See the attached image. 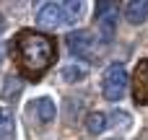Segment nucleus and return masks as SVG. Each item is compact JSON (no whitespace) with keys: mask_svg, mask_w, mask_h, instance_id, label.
Wrapping results in <instances>:
<instances>
[{"mask_svg":"<svg viewBox=\"0 0 148 140\" xmlns=\"http://www.w3.org/2000/svg\"><path fill=\"white\" fill-rule=\"evenodd\" d=\"M16 52L29 73H42L52 65L55 60V42L39 31H21L16 39Z\"/></svg>","mask_w":148,"mask_h":140,"instance_id":"obj_1","label":"nucleus"},{"mask_svg":"<svg viewBox=\"0 0 148 140\" xmlns=\"http://www.w3.org/2000/svg\"><path fill=\"white\" fill-rule=\"evenodd\" d=\"M127 83H130V75L122 65H109L104 70V78H101V96L107 101H120L127 91Z\"/></svg>","mask_w":148,"mask_h":140,"instance_id":"obj_2","label":"nucleus"},{"mask_svg":"<svg viewBox=\"0 0 148 140\" xmlns=\"http://www.w3.org/2000/svg\"><path fill=\"white\" fill-rule=\"evenodd\" d=\"M117 13H120L117 3H112V0L96 3V29H99L104 42H109L114 36V31H117Z\"/></svg>","mask_w":148,"mask_h":140,"instance_id":"obj_3","label":"nucleus"},{"mask_svg":"<svg viewBox=\"0 0 148 140\" xmlns=\"http://www.w3.org/2000/svg\"><path fill=\"white\" fill-rule=\"evenodd\" d=\"M68 49L70 55L75 57H83V60H91L96 55V36L86 29H78V31H70L68 34Z\"/></svg>","mask_w":148,"mask_h":140,"instance_id":"obj_4","label":"nucleus"},{"mask_svg":"<svg viewBox=\"0 0 148 140\" xmlns=\"http://www.w3.org/2000/svg\"><path fill=\"white\" fill-rule=\"evenodd\" d=\"M36 26L44 31H55L60 26H65L62 21V3H42L36 8Z\"/></svg>","mask_w":148,"mask_h":140,"instance_id":"obj_5","label":"nucleus"},{"mask_svg":"<svg viewBox=\"0 0 148 140\" xmlns=\"http://www.w3.org/2000/svg\"><path fill=\"white\" fill-rule=\"evenodd\" d=\"M133 96L135 104L148 107V60H140L133 73Z\"/></svg>","mask_w":148,"mask_h":140,"instance_id":"obj_6","label":"nucleus"},{"mask_svg":"<svg viewBox=\"0 0 148 140\" xmlns=\"http://www.w3.org/2000/svg\"><path fill=\"white\" fill-rule=\"evenodd\" d=\"M122 16L127 18V23L140 26L148 21V0H127L122 5Z\"/></svg>","mask_w":148,"mask_h":140,"instance_id":"obj_7","label":"nucleus"},{"mask_svg":"<svg viewBox=\"0 0 148 140\" xmlns=\"http://www.w3.org/2000/svg\"><path fill=\"white\" fill-rule=\"evenodd\" d=\"M60 78L65 83H81L88 78V65L86 62H68L60 68Z\"/></svg>","mask_w":148,"mask_h":140,"instance_id":"obj_8","label":"nucleus"},{"mask_svg":"<svg viewBox=\"0 0 148 140\" xmlns=\"http://www.w3.org/2000/svg\"><path fill=\"white\" fill-rule=\"evenodd\" d=\"M34 109H36V117H39V122H55V117H57V107H55V101L49 99V96H42V99H36L34 101Z\"/></svg>","mask_w":148,"mask_h":140,"instance_id":"obj_9","label":"nucleus"},{"mask_svg":"<svg viewBox=\"0 0 148 140\" xmlns=\"http://www.w3.org/2000/svg\"><path fill=\"white\" fill-rule=\"evenodd\" d=\"M83 3L81 0H68V3H62V21H65V26H75L78 21H81V16H83Z\"/></svg>","mask_w":148,"mask_h":140,"instance_id":"obj_10","label":"nucleus"},{"mask_svg":"<svg viewBox=\"0 0 148 140\" xmlns=\"http://www.w3.org/2000/svg\"><path fill=\"white\" fill-rule=\"evenodd\" d=\"M107 127H109V114H104V112H88L86 114V130L91 135H99Z\"/></svg>","mask_w":148,"mask_h":140,"instance_id":"obj_11","label":"nucleus"},{"mask_svg":"<svg viewBox=\"0 0 148 140\" xmlns=\"http://www.w3.org/2000/svg\"><path fill=\"white\" fill-rule=\"evenodd\" d=\"M0 140H13V114L8 107H0Z\"/></svg>","mask_w":148,"mask_h":140,"instance_id":"obj_12","label":"nucleus"},{"mask_svg":"<svg viewBox=\"0 0 148 140\" xmlns=\"http://www.w3.org/2000/svg\"><path fill=\"white\" fill-rule=\"evenodd\" d=\"M109 117H112V120H109V125H114V127L120 125V127H125V130L130 127V114H127V112H112Z\"/></svg>","mask_w":148,"mask_h":140,"instance_id":"obj_13","label":"nucleus"},{"mask_svg":"<svg viewBox=\"0 0 148 140\" xmlns=\"http://www.w3.org/2000/svg\"><path fill=\"white\" fill-rule=\"evenodd\" d=\"M0 31H3V21H0Z\"/></svg>","mask_w":148,"mask_h":140,"instance_id":"obj_14","label":"nucleus"},{"mask_svg":"<svg viewBox=\"0 0 148 140\" xmlns=\"http://www.w3.org/2000/svg\"><path fill=\"white\" fill-rule=\"evenodd\" d=\"M0 55H3V47H0Z\"/></svg>","mask_w":148,"mask_h":140,"instance_id":"obj_15","label":"nucleus"},{"mask_svg":"<svg viewBox=\"0 0 148 140\" xmlns=\"http://www.w3.org/2000/svg\"><path fill=\"white\" fill-rule=\"evenodd\" d=\"M112 140H117V138H112Z\"/></svg>","mask_w":148,"mask_h":140,"instance_id":"obj_16","label":"nucleus"}]
</instances>
